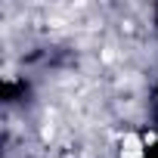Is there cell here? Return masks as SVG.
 Wrapping results in <instances>:
<instances>
[{
	"label": "cell",
	"instance_id": "1",
	"mask_svg": "<svg viewBox=\"0 0 158 158\" xmlns=\"http://www.w3.org/2000/svg\"><path fill=\"white\" fill-rule=\"evenodd\" d=\"M25 93V84L22 81H3V87H0V96H3L6 102H16V96Z\"/></svg>",
	"mask_w": 158,
	"mask_h": 158
},
{
	"label": "cell",
	"instance_id": "2",
	"mask_svg": "<svg viewBox=\"0 0 158 158\" xmlns=\"http://www.w3.org/2000/svg\"><path fill=\"white\" fill-rule=\"evenodd\" d=\"M146 158H158V146H152V149H146Z\"/></svg>",
	"mask_w": 158,
	"mask_h": 158
}]
</instances>
